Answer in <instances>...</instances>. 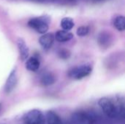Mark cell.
I'll return each instance as SVG.
<instances>
[{
    "mask_svg": "<svg viewBox=\"0 0 125 124\" xmlns=\"http://www.w3.org/2000/svg\"><path fill=\"white\" fill-rule=\"evenodd\" d=\"M98 104L103 113L111 118L125 119V107L108 97L101 98Z\"/></svg>",
    "mask_w": 125,
    "mask_h": 124,
    "instance_id": "cell-1",
    "label": "cell"
},
{
    "mask_svg": "<svg viewBox=\"0 0 125 124\" xmlns=\"http://www.w3.org/2000/svg\"><path fill=\"white\" fill-rule=\"evenodd\" d=\"M51 18L48 15H42L35 17L28 21V26L37 33L45 34L49 29Z\"/></svg>",
    "mask_w": 125,
    "mask_h": 124,
    "instance_id": "cell-2",
    "label": "cell"
},
{
    "mask_svg": "<svg viewBox=\"0 0 125 124\" xmlns=\"http://www.w3.org/2000/svg\"><path fill=\"white\" fill-rule=\"evenodd\" d=\"M45 117L37 109H33L24 114L23 121L24 124H45Z\"/></svg>",
    "mask_w": 125,
    "mask_h": 124,
    "instance_id": "cell-3",
    "label": "cell"
},
{
    "mask_svg": "<svg viewBox=\"0 0 125 124\" xmlns=\"http://www.w3.org/2000/svg\"><path fill=\"white\" fill-rule=\"evenodd\" d=\"M92 67L88 64H84L71 69L68 72V75L70 78L75 80H81L89 76L92 73Z\"/></svg>",
    "mask_w": 125,
    "mask_h": 124,
    "instance_id": "cell-4",
    "label": "cell"
},
{
    "mask_svg": "<svg viewBox=\"0 0 125 124\" xmlns=\"http://www.w3.org/2000/svg\"><path fill=\"white\" fill-rule=\"evenodd\" d=\"M94 119L85 112H76L70 118V124H93Z\"/></svg>",
    "mask_w": 125,
    "mask_h": 124,
    "instance_id": "cell-5",
    "label": "cell"
},
{
    "mask_svg": "<svg viewBox=\"0 0 125 124\" xmlns=\"http://www.w3.org/2000/svg\"><path fill=\"white\" fill-rule=\"evenodd\" d=\"M17 82H18L17 69H16V68H14L10 72V73L6 80L4 88V93L6 94H10V93H12L17 85Z\"/></svg>",
    "mask_w": 125,
    "mask_h": 124,
    "instance_id": "cell-6",
    "label": "cell"
},
{
    "mask_svg": "<svg viewBox=\"0 0 125 124\" xmlns=\"http://www.w3.org/2000/svg\"><path fill=\"white\" fill-rule=\"evenodd\" d=\"M17 46L19 51L20 58L23 61H26L29 58V48L26 42L23 38L19 37L17 39Z\"/></svg>",
    "mask_w": 125,
    "mask_h": 124,
    "instance_id": "cell-7",
    "label": "cell"
},
{
    "mask_svg": "<svg viewBox=\"0 0 125 124\" xmlns=\"http://www.w3.org/2000/svg\"><path fill=\"white\" fill-rule=\"evenodd\" d=\"M54 39H55V35H53V34L46 33L45 34H42L39 38V43L44 50H48L52 47Z\"/></svg>",
    "mask_w": 125,
    "mask_h": 124,
    "instance_id": "cell-8",
    "label": "cell"
},
{
    "mask_svg": "<svg viewBox=\"0 0 125 124\" xmlns=\"http://www.w3.org/2000/svg\"><path fill=\"white\" fill-rule=\"evenodd\" d=\"M73 38V34L68 31L59 30L55 34V39L59 42H65L71 40Z\"/></svg>",
    "mask_w": 125,
    "mask_h": 124,
    "instance_id": "cell-9",
    "label": "cell"
},
{
    "mask_svg": "<svg viewBox=\"0 0 125 124\" xmlns=\"http://www.w3.org/2000/svg\"><path fill=\"white\" fill-rule=\"evenodd\" d=\"M26 69L31 72H37L40 66L39 59L36 57H30L26 61Z\"/></svg>",
    "mask_w": 125,
    "mask_h": 124,
    "instance_id": "cell-10",
    "label": "cell"
},
{
    "mask_svg": "<svg viewBox=\"0 0 125 124\" xmlns=\"http://www.w3.org/2000/svg\"><path fill=\"white\" fill-rule=\"evenodd\" d=\"M45 120L48 124H63L60 117L52 110H49L46 113Z\"/></svg>",
    "mask_w": 125,
    "mask_h": 124,
    "instance_id": "cell-11",
    "label": "cell"
},
{
    "mask_svg": "<svg viewBox=\"0 0 125 124\" xmlns=\"http://www.w3.org/2000/svg\"><path fill=\"white\" fill-rule=\"evenodd\" d=\"M111 36L109 34L108 32L103 31L101 32L98 37V42L101 46L108 47L109 44L111 42Z\"/></svg>",
    "mask_w": 125,
    "mask_h": 124,
    "instance_id": "cell-12",
    "label": "cell"
},
{
    "mask_svg": "<svg viewBox=\"0 0 125 124\" xmlns=\"http://www.w3.org/2000/svg\"><path fill=\"white\" fill-rule=\"evenodd\" d=\"M60 25H61V27L62 28V30L69 31L74 27L75 23L73 18L70 17H65L62 19Z\"/></svg>",
    "mask_w": 125,
    "mask_h": 124,
    "instance_id": "cell-13",
    "label": "cell"
},
{
    "mask_svg": "<svg viewBox=\"0 0 125 124\" xmlns=\"http://www.w3.org/2000/svg\"><path fill=\"white\" fill-rule=\"evenodd\" d=\"M114 27L119 31H123L125 30V16L119 15L116 17L114 20Z\"/></svg>",
    "mask_w": 125,
    "mask_h": 124,
    "instance_id": "cell-14",
    "label": "cell"
},
{
    "mask_svg": "<svg viewBox=\"0 0 125 124\" xmlns=\"http://www.w3.org/2000/svg\"><path fill=\"white\" fill-rule=\"evenodd\" d=\"M55 81H56L55 77L51 73H47V74L44 75L40 80V83L43 86H51V85L55 83Z\"/></svg>",
    "mask_w": 125,
    "mask_h": 124,
    "instance_id": "cell-15",
    "label": "cell"
},
{
    "mask_svg": "<svg viewBox=\"0 0 125 124\" xmlns=\"http://www.w3.org/2000/svg\"><path fill=\"white\" fill-rule=\"evenodd\" d=\"M89 28L86 26H81L77 29L76 34L79 37H84L89 34Z\"/></svg>",
    "mask_w": 125,
    "mask_h": 124,
    "instance_id": "cell-16",
    "label": "cell"
},
{
    "mask_svg": "<svg viewBox=\"0 0 125 124\" xmlns=\"http://www.w3.org/2000/svg\"><path fill=\"white\" fill-rule=\"evenodd\" d=\"M59 56L62 59H67L70 56V53L68 50L62 49L59 52Z\"/></svg>",
    "mask_w": 125,
    "mask_h": 124,
    "instance_id": "cell-17",
    "label": "cell"
},
{
    "mask_svg": "<svg viewBox=\"0 0 125 124\" xmlns=\"http://www.w3.org/2000/svg\"><path fill=\"white\" fill-rule=\"evenodd\" d=\"M1 102H0V111H1Z\"/></svg>",
    "mask_w": 125,
    "mask_h": 124,
    "instance_id": "cell-18",
    "label": "cell"
},
{
    "mask_svg": "<svg viewBox=\"0 0 125 124\" xmlns=\"http://www.w3.org/2000/svg\"><path fill=\"white\" fill-rule=\"evenodd\" d=\"M33 1H42V0H33Z\"/></svg>",
    "mask_w": 125,
    "mask_h": 124,
    "instance_id": "cell-19",
    "label": "cell"
},
{
    "mask_svg": "<svg viewBox=\"0 0 125 124\" xmlns=\"http://www.w3.org/2000/svg\"><path fill=\"white\" fill-rule=\"evenodd\" d=\"M68 1H75V0H68Z\"/></svg>",
    "mask_w": 125,
    "mask_h": 124,
    "instance_id": "cell-20",
    "label": "cell"
},
{
    "mask_svg": "<svg viewBox=\"0 0 125 124\" xmlns=\"http://www.w3.org/2000/svg\"></svg>",
    "mask_w": 125,
    "mask_h": 124,
    "instance_id": "cell-21",
    "label": "cell"
}]
</instances>
